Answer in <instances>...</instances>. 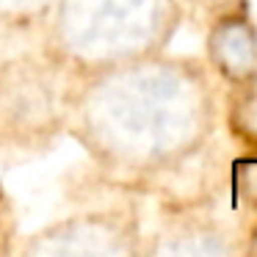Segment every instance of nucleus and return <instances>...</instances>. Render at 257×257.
Returning a JSON list of instances; mask_svg holds the SVG:
<instances>
[{"instance_id": "39448f33", "label": "nucleus", "mask_w": 257, "mask_h": 257, "mask_svg": "<svg viewBox=\"0 0 257 257\" xmlns=\"http://www.w3.org/2000/svg\"><path fill=\"white\" fill-rule=\"evenodd\" d=\"M207 58L232 83L257 80V31L243 14H224L210 23Z\"/></svg>"}, {"instance_id": "6e6552de", "label": "nucleus", "mask_w": 257, "mask_h": 257, "mask_svg": "<svg viewBox=\"0 0 257 257\" xmlns=\"http://www.w3.org/2000/svg\"><path fill=\"white\" fill-rule=\"evenodd\" d=\"M12 238H14V216H12V202L6 199V194L0 191V254L12 251Z\"/></svg>"}, {"instance_id": "f257e3e1", "label": "nucleus", "mask_w": 257, "mask_h": 257, "mask_svg": "<svg viewBox=\"0 0 257 257\" xmlns=\"http://www.w3.org/2000/svg\"><path fill=\"white\" fill-rule=\"evenodd\" d=\"M213 116L207 72L161 50L80 75L67 133L108 180L147 183L191 161Z\"/></svg>"}, {"instance_id": "423d86ee", "label": "nucleus", "mask_w": 257, "mask_h": 257, "mask_svg": "<svg viewBox=\"0 0 257 257\" xmlns=\"http://www.w3.org/2000/svg\"><path fill=\"white\" fill-rule=\"evenodd\" d=\"M152 254H221L229 251L221 232L205 227V224H174L155 235L150 246Z\"/></svg>"}, {"instance_id": "20e7f679", "label": "nucleus", "mask_w": 257, "mask_h": 257, "mask_svg": "<svg viewBox=\"0 0 257 257\" xmlns=\"http://www.w3.org/2000/svg\"><path fill=\"white\" fill-rule=\"evenodd\" d=\"M28 257H124L141 251L139 224L127 210H80L50 221L17 246Z\"/></svg>"}, {"instance_id": "7ed1b4c3", "label": "nucleus", "mask_w": 257, "mask_h": 257, "mask_svg": "<svg viewBox=\"0 0 257 257\" xmlns=\"http://www.w3.org/2000/svg\"><path fill=\"white\" fill-rule=\"evenodd\" d=\"M80 75L45 45L0 61V155H45L69 127Z\"/></svg>"}, {"instance_id": "f03ea898", "label": "nucleus", "mask_w": 257, "mask_h": 257, "mask_svg": "<svg viewBox=\"0 0 257 257\" xmlns=\"http://www.w3.org/2000/svg\"><path fill=\"white\" fill-rule=\"evenodd\" d=\"M180 25V0H56L45 47L78 75L161 53Z\"/></svg>"}, {"instance_id": "0eeeda50", "label": "nucleus", "mask_w": 257, "mask_h": 257, "mask_svg": "<svg viewBox=\"0 0 257 257\" xmlns=\"http://www.w3.org/2000/svg\"><path fill=\"white\" fill-rule=\"evenodd\" d=\"M56 0H0V28H42Z\"/></svg>"}]
</instances>
